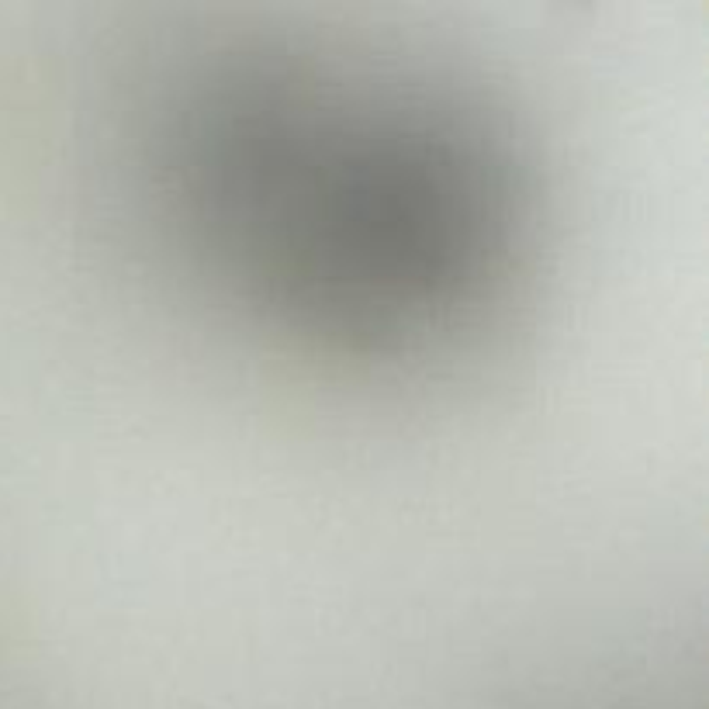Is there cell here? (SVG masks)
I'll return each mask as SVG.
<instances>
[{"label":"cell","mask_w":709,"mask_h":709,"mask_svg":"<svg viewBox=\"0 0 709 709\" xmlns=\"http://www.w3.org/2000/svg\"><path fill=\"white\" fill-rule=\"evenodd\" d=\"M118 100L149 243L221 325L346 384L429 391L536 298L550 180L502 80L398 32L170 35Z\"/></svg>","instance_id":"obj_1"}]
</instances>
